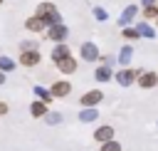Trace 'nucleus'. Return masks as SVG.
Listing matches in <instances>:
<instances>
[{"label":"nucleus","instance_id":"nucleus-1","mask_svg":"<svg viewBox=\"0 0 158 151\" xmlns=\"http://www.w3.org/2000/svg\"><path fill=\"white\" fill-rule=\"evenodd\" d=\"M35 15H40L47 25H59L62 20H59V10L52 5V2H42V5H37V12Z\"/></svg>","mask_w":158,"mask_h":151},{"label":"nucleus","instance_id":"nucleus-2","mask_svg":"<svg viewBox=\"0 0 158 151\" xmlns=\"http://www.w3.org/2000/svg\"><path fill=\"white\" fill-rule=\"evenodd\" d=\"M138 74H141V69L121 67V69L114 74V79H116V84H121V87H131V84H136V82H138Z\"/></svg>","mask_w":158,"mask_h":151},{"label":"nucleus","instance_id":"nucleus-3","mask_svg":"<svg viewBox=\"0 0 158 151\" xmlns=\"http://www.w3.org/2000/svg\"><path fill=\"white\" fill-rule=\"evenodd\" d=\"M79 57H81L84 62H99V59H101V52H99V47H96L94 42H84V45L79 47Z\"/></svg>","mask_w":158,"mask_h":151},{"label":"nucleus","instance_id":"nucleus-4","mask_svg":"<svg viewBox=\"0 0 158 151\" xmlns=\"http://www.w3.org/2000/svg\"><path fill=\"white\" fill-rule=\"evenodd\" d=\"M136 84H138L141 89H153V87H158V72H153V69H148V72H141Z\"/></svg>","mask_w":158,"mask_h":151},{"label":"nucleus","instance_id":"nucleus-5","mask_svg":"<svg viewBox=\"0 0 158 151\" xmlns=\"http://www.w3.org/2000/svg\"><path fill=\"white\" fill-rule=\"evenodd\" d=\"M101 101H104V92H101V89H89V92H84V97L79 99L81 106H96V104H101Z\"/></svg>","mask_w":158,"mask_h":151},{"label":"nucleus","instance_id":"nucleus-6","mask_svg":"<svg viewBox=\"0 0 158 151\" xmlns=\"http://www.w3.org/2000/svg\"><path fill=\"white\" fill-rule=\"evenodd\" d=\"M138 12H141L138 5H128V7H123V12H121V17H118V27H131V22L136 20Z\"/></svg>","mask_w":158,"mask_h":151},{"label":"nucleus","instance_id":"nucleus-7","mask_svg":"<svg viewBox=\"0 0 158 151\" xmlns=\"http://www.w3.org/2000/svg\"><path fill=\"white\" fill-rule=\"evenodd\" d=\"M40 50H22L20 52V64H25V67H35V64H40Z\"/></svg>","mask_w":158,"mask_h":151},{"label":"nucleus","instance_id":"nucleus-8","mask_svg":"<svg viewBox=\"0 0 158 151\" xmlns=\"http://www.w3.org/2000/svg\"><path fill=\"white\" fill-rule=\"evenodd\" d=\"M49 92H52V97H54V99H62V97H69L72 84H69L67 79H59V82H54V84L49 87Z\"/></svg>","mask_w":158,"mask_h":151},{"label":"nucleus","instance_id":"nucleus-9","mask_svg":"<svg viewBox=\"0 0 158 151\" xmlns=\"http://www.w3.org/2000/svg\"><path fill=\"white\" fill-rule=\"evenodd\" d=\"M114 74H116V72H114L111 64H99V67L94 69V79H96V82H111Z\"/></svg>","mask_w":158,"mask_h":151},{"label":"nucleus","instance_id":"nucleus-10","mask_svg":"<svg viewBox=\"0 0 158 151\" xmlns=\"http://www.w3.org/2000/svg\"><path fill=\"white\" fill-rule=\"evenodd\" d=\"M136 30H138L141 40H156V27H153L148 20H141V22H136Z\"/></svg>","mask_w":158,"mask_h":151},{"label":"nucleus","instance_id":"nucleus-11","mask_svg":"<svg viewBox=\"0 0 158 151\" xmlns=\"http://www.w3.org/2000/svg\"><path fill=\"white\" fill-rule=\"evenodd\" d=\"M69 37V30H67V25H49V40H54V42H64Z\"/></svg>","mask_w":158,"mask_h":151},{"label":"nucleus","instance_id":"nucleus-12","mask_svg":"<svg viewBox=\"0 0 158 151\" xmlns=\"http://www.w3.org/2000/svg\"><path fill=\"white\" fill-rule=\"evenodd\" d=\"M67 57H72L69 45H67V42H57V47L52 50V62L57 64V62H62V59H67Z\"/></svg>","mask_w":158,"mask_h":151},{"label":"nucleus","instance_id":"nucleus-13","mask_svg":"<svg viewBox=\"0 0 158 151\" xmlns=\"http://www.w3.org/2000/svg\"><path fill=\"white\" fill-rule=\"evenodd\" d=\"M131 59H133V47H131V42H126V45L118 50V57H116V62H118L121 67H128V64H131Z\"/></svg>","mask_w":158,"mask_h":151},{"label":"nucleus","instance_id":"nucleus-14","mask_svg":"<svg viewBox=\"0 0 158 151\" xmlns=\"http://www.w3.org/2000/svg\"><path fill=\"white\" fill-rule=\"evenodd\" d=\"M94 139H96L99 144H106V141H111V139H114V126H111V124H104V126H99V129L94 131Z\"/></svg>","mask_w":158,"mask_h":151},{"label":"nucleus","instance_id":"nucleus-15","mask_svg":"<svg viewBox=\"0 0 158 151\" xmlns=\"http://www.w3.org/2000/svg\"><path fill=\"white\" fill-rule=\"evenodd\" d=\"M57 69H59L62 74H74V72H77V57H67V59L57 62Z\"/></svg>","mask_w":158,"mask_h":151},{"label":"nucleus","instance_id":"nucleus-16","mask_svg":"<svg viewBox=\"0 0 158 151\" xmlns=\"http://www.w3.org/2000/svg\"><path fill=\"white\" fill-rule=\"evenodd\" d=\"M25 27L30 30V32H42L44 27H47V22L40 17V15H35V17H27V22H25Z\"/></svg>","mask_w":158,"mask_h":151},{"label":"nucleus","instance_id":"nucleus-17","mask_svg":"<svg viewBox=\"0 0 158 151\" xmlns=\"http://www.w3.org/2000/svg\"><path fill=\"white\" fill-rule=\"evenodd\" d=\"M99 119V111H96V106H84L81 111H79V121H84V124H89V121H96Z\"/></svg>","mask_w":158,"mask_h":151},{"label":"nucleus","instance_id":"nucleus-18","mask_svg":"<svg viewBox=\"0 0 158 151\" xmlns=\"http://www.w3.org/2000/svg\"><path fill=\"white\" fill-rule=\"evenodd\" d=\"M30 114L40 119V116H47L49 111H47V104H44V101H32V106H30Z\"/></svg>","mask_w":158,"mask_h":151},{"label":"nucleus","instance_id":"nucleus-19","mask_svg":"<svg viewBox=\"0 0 158 151\" xmlns=\"http://www.w3.org/2000/svg\"><path fill=\"white\" fill-rule=\"evenodd\" d=\"M141 20H148V22H151V20H158V5L153 2V5L143 7V10H141Z\"/></svg>","mask_w":158,"mask_h":151},{"label":"nucleus","instance_id":"nucleus-20","mask_svg":"<svg viewBox=\"0 0 158 151\" xmlns=\"http://www.w3.org/2000/svg\"><path fill=\"white\" fill-rule=\"evenodd\" d=\"M121 37H126V42L141 40V35H138V30H136V27H121Z\"/></svg>","mask_w":158,"mask_h":151},{"label":"nucleus","instance_id":"nucleus-21","mask_svg":"<svg viewBox=\"0 0 158 151\" xmlns=\"http://www.w3.org/2000/svg\"><path fill=\"white\" fill-rule=\"evenodd\" d=\"M35 94H37V97H40V99H42L44 104L54 99V97H52V92H47V89H42V87H35Z\"/></svg>","mask_w":158,"mask_h":151},{"label":"nucleus","instance_id":"nucleus-22","mask_svg":"<svg viewBox=\"0 0 158 151\" xmlns=\"http://www.w3.org/2000/svg\"><path fill=\"white\" fill-rule=\"evenodd\" d=\"M101 151H121V144H118L116 139H111V141L101 144Z\"/></svg>","mask_w":158,"mask_h":151},{"label":"nucleus","instance_id":"nucleus-23","mask_svg":"<svg viewBox=\"0 0 158 151\" xmlns=\"http://www.w3.org/2000/svg\"><path fill=\"white\" fill-rule=\"evenodd\" d=\"M94 17H96L99 22H104V20H109V12H106L104 7H94Z\"/></svg>","mask_w":158,"mask_h":151},{"label":"nucleus","instance_id":"nucleus-24","mask_svg":"<svg viewBox=\"0 0 158 151\" xmlns=\"http://www.w3.org/2000/svg\"><path fill=\"white\" fill-rule=\"evenodd\" d=\"M44 119H47L49 124H59V121H62V114H59V111H49Z\"/></svg>","mask_w":158,"mask_h":151},{"label":"nucleus","instance_id":"nucleus-25","mask_svg":"<svg viewBox=\"0 0 158 151\" xmlns=\"http://www.w3.org/2000/svg\"><path fill=\"white\" fill-rule=\"evenodd\" d=\"M0 114H7V104H2V101H0Z\"/></svg>","mask_w":158,"mask_h":151},{"label":"nucleus","instance_id":"nucleus-26","mask_svg":"<svg viewBox=\"0 0 158 151\" xmlns=\"http://www.w3.org/2000/svg\"><path fill=\"white\" fill-rule=\"evenodd\" d=\"M141 2H143V7H148V5H153L156 0H141Z\"/></svg>","mask_w":158,"mask_h":151},{"label":"nucleus","instance_id":"nucleus-27","mask_svg":"<svg viewBox=\"0 0 158 151\" xmlns=\"http://www.w3.org/2000/svg\"><path fill=\"white\" fill-rule=\"evenodd\" d=\"M2 82H5V74H2V72H0V84H2Z\"/></svg>","mask_w":158,"mask_h":151},{"label":"nucleus","instance_id":"nucleus-28","mask_svg":"<svg viewBox=\"0 0 158 151\" xmlns=\"http://www.w3.org/2000/svg\"><path fill=\"white\" fill-rule=\"evenodd\" d=\"M0 2H2V0H0Z\"/></svg>","mask_w":158,"mask_h":151}]
</instances>
